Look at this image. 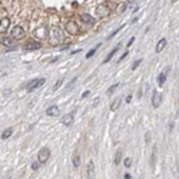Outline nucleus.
Masks as SVG:
<instances>
[{
  "instance_id": "11",
  "label": "nucleus",
  "mask_w": 179,
  "mask_h": 179,
  "mask_svg": "<svg viewBox=\"0 0 179 179\" xmlns=\"http://www.w3.org/2000/svg\"><path fill=\"white\" fill-rule=\"evenodd\" d=\"M87 176H89V179H93V176H95V163H93V160H90L89 165H87Z\"/></svg>"
},
{
  "instance_id": "3",
  "label": "nucleus",
  "mask_w": 179,
  "mask_h": 179,
  "mask_svg": "<svg viewBox=\"0 0 179 179\" xmlns=\"http://www.w3.org/2000/svg\"><path fill=\"white\" fill-rule=\"evenodd\" d=\"M109 13H110V10H109L108 5H105V3H100L96 7V15H99V17H106V16H109Z\"/></svg>"
},
{
  "instance_id": "9",
  "label": "nucleus",
  "mask_w": 179,
  "mask_h": 179,
  "mask_svg": "<svg viewBox=\"0 0 179 179\" xmlns=\"http://www.w3.org/2000/svg\"><path fill=\"white\" fill-rule=\"evenodd\" d=\"M0 43L5 45V46H7V47H16V42H15L12 37H6V36H3L2 39H0Z\"/></svg>"
},
{
  "instance_id": "10",
  "label": "nucleus",
  "mask_w": 179,
  "mask_h": 179,
  "mask_svg": "<svg viewBox=\"0 0 179 179\" xmlns=\"http://www.w3.org/2000/svg\"><path fill=\"white\" fill-rule=\"evenodd\" d=\"M9 25H10V19L9 17H5L3 20H0V32L6 33L7 29H9Z\"/></svg>"
},
{
  "instance_id": "4",
  "label": "nucleus",
  "mask_w": 179,
  "mask_h": 179,
  "mask_svg": "<svg viewBox=\"0 0 179 179\" xmlns=\"http://www.w3.org/2000/svg\"><path fill=\"white\" fill-rule=\"evenodd\" d=\"M45 83V79L43 77H40V79H35V80H32L29 85H27V92H32V90H35V89H37V87H40L42 85Z\"/></svg>"
},
{
  "instance_id": "7",
  "label": "nucleus",
  "mask_w": 179,
  "mask_h": 179,
  "mask_svg": "<svg viewBox=\"0 0 179 179\" xmlns=\"http://www.w3.org/2000/svg\"><path fill=\"white\" fill-rule=\"evenodd\" d=\"M160 103H162V93H159V92H153V96H152V106L153 108H159L160 106Z\"/></svg>"
},
{
  "instance_id": "8",
  "label": "nucleus",
  "mask_w": 179,
  "mask_h": 179,
  "mask_svg": "<svg viewBox=\"0 0 179 179\" xmlns=\"http://www.w3.org/2000/svg\"><path fill=\"white\" fill-rule=\"evenodd\" d=\"M25 49H26V50H36V49H40V43H39V42H35V40H27L26 45H25Z\"/></svg>"
},
{
  "instance_id": "24",
  "label": "nucleus",
  "mask_w": 179,
  "mask_h": 179,
  "mask_svg": "<svg viewBox=\"0 0 179 179\" xmlns=\"http://www.w3.org/2000/svg\"><path fill=\"white\" fill-rule=\"evenodd\" d=\"M62 83H63V79H59V80L56 82V85L53 86V90H57V89L60 87V85H62Z\"/></svg>"
},
{
  "instance_id": "31",
  "label": "nucleus",
  "mask_w": 179,
  "mask_h": 179,
  "mask_svg": "<svg viewBox=\"0 0 179 179\" xmlns=\"http://www.w3.org/2000/svg\"><path fill=\"white\" fill-rule=\"evenodd\" d=\"M133 42H135V37H132V39H130V40H129V42H128V46H129V47H130V45H132V43H133Z\"/></svg>"
},
{
  "instance_id": "27",
  "label": "nucleus",
  "mask_w": 179,
  "mask_h": 179,
  "mask_svg": "<svg viewBox=\"0 0 179 179\" xmlns=\"http://www.w3.org/2000/svg\"><path fill=\"white\" fill-rule=\"evenodd\" d=\"M140 62H142V60H136V62L133 63V66H132V70H135V69H136V67L140 65Z\"/></svg>"
},
{
  "instance_id": "5",
  "label": "nucleus",
  "mask_w": 179,
  "mask_h": 179,
  "mask_svg": "<svg viewBox=\"0 0 179 179\" xmlns=\"http://www.w3.org/2000/svg\"><path fill=\"white\" fill-rule=\"evenodd\" d=\"M66 30L70 33V35H77L80 30H79V26L76 25V22H73V20H69L67 23H66Z\"/></svg>"
},
{
  "instance_id": "21",
  "label": "nucleus",
  "mask_w": 179,
  "mask_h": 179,
  "mask_svg": "<svg viewBox=\"0 0 179 179\" xmlns=\"http://www.w3.org/2000/svg\"><path fill=\"white\" fill-rule=\"evenodd\" d=\"M118 87H119V83H115V85H112V86L108 89V95H113V92L116 90Z\"/></svg>"
},
{
  "instance_id": "32",
  "label": "nucleus",
  "mask_w": 179,
  "mask_h": 179,
  "mask_svg": "<svg viewBox=\"0 0 179 179\" xmlns=\"http://www.w3.org/2000/svg\"><path fill=\"white\" fill-rule=\"evenodd\" d=\"M146 142H148V143L150 142V133H146Z\"/></svg>"
},
{
  "instance_id": "14",
  "label": "nucleus",
  "mask_w": 179,
  "mask_h": 179,
  "mask_svg": "<svg viewBox=\"0 0 179 179\" xmlns=\"http://www.w3.org/2000/svg\"><path fill=\"white\" fill-rule=\"evenodd\" d=\"M80 17H82V20H83L85 23H87V25H93V23H95V19H93L90 15H87V13H83Z\"/></svg>"
},
{
  "instance_id": "6",
  "label": "nucleus",
  "mask_w": 179,
  "mask_h": 179,
  "mask_svg": "<svg viewBox=\"0 0 179 179\" xmlns=\"http://www.w3.org/2000/svg\"><path fill=\"white\" fill-rule=\"evenodd\" d=\"M49 156H50V150H49L47 148H43V149H40V150H39V155H37V158H39V162H40V163H45V162H47Z\"/></svg>"
},
{
  "instance_id": "28",
  "label": "nucleus",
  "mask_w": 179,
  "mask_h": 179,
  "mask_svg": "<svg viewBox=\"0 0 179 179\" xmlns=\"http://www.w3.org/2000/svg\"><path fill=\"white\" fill-rule=\"evenodd\" d=\"M119 30H120V26H119V29H116V30H113V32L110 33V36H109V39H110V37H113V36H115L116 33H119Z\"/></svg>"
},
{
  "instance_id": "23",
  "label": "nucleus",
  "mask_w": 179,
  "mask_h": 179,
  "mask_svg": "<svg viewBox=\"0 0 179 179\" xmlns=\"http://www.w3.org/2000/svg\"><path fill=\"white\" fill-rule=\"evenodd\" d=\"M73 165H75V168L79 166V155L77 153H75V156H73Z\"/></svg>"
},
{
  "instance_id": "16",
  "label": "nucleus",
  "mask_w": 179,
  "mask_h": 179,
  "mask_svg": "<svg viewBox=\"0 0 179 179\" xmlns=\"http://www.w3.org/2000/svg\"><path fill=\"white\" fill-rule=\"evenodd\" d=\"M119 47H120V45H118V46H116V47H115V49H113V50H112V52H110V53H109V55L106 56V59L103 60V63H108V62H109V60H110V59H112V57L115 56V53L118 52V49H119Z\"/></svg>"
},
{
  "instance_id": "34",
  "label": "nucleus",
  "mask_w": 179,
  "mask_h": 179,
  "mask_svg": "<svg viewBox=\"0 0 179 179\" xmlns=\"http://www.w3.org/2000/svg\"><path fill=\"white\" fill-rule=\"evenodd\" d=\"M129 178H130V175H129V173H125V179H129Z\"/></svg>"
},
{
  "instance_id": "33",
  "label": "nucleus",
  "mask_w": 179,
  "mask_h": 179,
  "mask_svg": "<svg viewBox=\"0 0 179 179\" xmlns=\"http://www.w3.org/2000/svg\"><path fill=\"white\" fill-rule=\"evenodd\" d=\"M130 100H132V96H130V95H129V96H126V102H128V103H129V102H130Z\"/></svg>"
},
{
  "instance_id": "30",
  "label": "nucleus",
  "mask_w": 179,
  "mask_h": 179,
  "mask_svg": "<svg viewBox=\"0 0 179 179\" xmlns=\"http://www.w3.org/2000/svg\"><path fill=\"white\" fill-rule=\"evenodd\" d=\"M89 95H90V92H89V90H86V92H83L82 98H83V99H85V98H89Z\"/></svg>"
},
{
  "instance_id": "17",
  "label": "nucleus",
  "mask_w": 179,
  "mask_h": 179,
  "mask_svg": "<svg viewBox=\"0 0 179 179\" xmlns=\"http://www.w3.org/2000/svg\"><path fill=\"white\" fill-rule=\"evenodd\" d=\"M165 80H166V72L159 75V77H158V85H159V86H163Z\"/></svg>"
},
{
  "instance_id": "1",
  "label": "nucleus",
  "mask_w": 179,
  "mask_h": 179,
  "mask_svg": "<svg viewBox=\"0 0 179 179\" xmlns=\"http://www.w3.org/2000/svg\"><path fill=\"white\" fill-rule=\"evenodd\" d=\"M63 42V33L59 27H53L50 32V45L52 46H57Z\"/></svg>"
},
{
  "instance_id": "22",
  "label": "nucleus",
  "mask_w": 179,
  "mask_h": 179,
  "mask_svg": "<svg viewBox=\"0 0 179 179\" xmlns=\"http://www.w3.org/2000/svg\"><path fill=\"white\" fill-rule=\"evenodd\" d=\"M99 46H100V43H99V45H96V47H93V49H92V50H90V52H89V53H87V55H86V57H87V59H89V57H92V56H93V55H95V53H96V49H98V47H99Z\"/></svg>"
},
{
  "instance_id": "25",
  "label": "nucleus",
  "mask_w": 179,
  "mask_h": 179,
  "mask_svg": "<svg viewBox=\"0 0 179 179\" xmlns=\"http://www.w3.org/2000/svg\"><path fill=\"white\" fill-rule=\"evenodd\" d=\"M120 155H122V152H120V150H118V152H116V156H115V163H116V165H118V163H119V160H120Z\"/></svg>"
},
{
  "instance_id": "13",
  "label": "nucleus",
  "mask_w": 179,
  "mask_h": 179,
  "mask_svg": "<svg viewBox=\"0 0 179 179\" xmlns=\"http://www.w3.org/2000/svg\"><path fill=\"white\" fill-rule=\"evenodd\" d=\"M72 122H73V113H67V115H65L62 118V123L66 125V126H69Z\"/></svg>"
},
{
  "instance_id": "29",
  "label": "nucleus",
  "mask_w": 179,
  "mask_h": 179,
  "mask_svg": "<svg viewBox=\"0 0 179 179\" xmlns=\"http://www.w3.org/2000/svg\"><path fill=\"white\" fill-rule=\"evenodd\" d=\"M37 168H39V162H33V163H32V169H33V170H36Z\"/></svg>"
},
{
  "instance_id": "15",
  "label": "nucleus",
  "mask_w": 179,
  "mask_h": 179,
  "mask_svg": "<svg viewBox=\"0 0 179 179\" xmlns=\"http://www.w3.org/2000/svg\"><path fill=\"white\" fill-rule=\"evenodd\" d=\"M166 46V40L165 39H160L159 40V43L156 45V53H160L162 50H163V47Z\"/></svg>"
},
{
  "instance_id": "35",
  "label": "nucleus",
  "mask_w": 179,
  "mask_h": 179,
  "mask_svg": "<svg viewBox=\"0 0 179 179\" xmlns=\"http://www.w3.org/2000/svg\"><path fill=\"white\" fill-rule=\"evenodd\" d=\"M129 179H132V178H129Z\"/></svg>"
},
{
  "instance_id": "2",
  "label": "nucleus",
  "mask_w": 179,
  "mask_h": 179,
  "mask_svg": "<svg viewBox=\"0 0 179 179\" xmlns=\"http://www.w3.org/2000/svg\"><path fill=\"white\" fill-rule=\"evenodd\" d=\"M13 40L15 39H17V40H20V39H23L25 37V30H23V27L22 26H15L13 29H12V36H10Z\"/></svg>"
},
{
  "instance_id": "26",
  "label": "nucleus",
  "mask_w": 179,
  "mask_h": 179,
  "mask_svg": "<svg viewBox=\"0 0 179 179\" xmlns=\"http://www.w3.org/2000/svg\"><path fill=\"white\" fill-rule=\"evenodd\" d=\"M130 165H132V159H130V158H126V159H125V166L129 168Z\"/></svg>"
},
{
  "instance_id": "12",
  "label": "nucleus",
  "mask_w": 179,
  "mask_h": 179,
  "mask_svg": "<svg viewBox=\"0 0 179 179\" xmlns=\"http://www.w3.org/2000/svg\"><path fill=\"white\" fill-rule=\"evenodd\" d=\"M59 113H60L59 106H50V108L46 110V115H49V116H57Z\"/></svg>"
},
{
  "instance_id": "20",
  "label": "nucleus",
  "mask_w": 179,
  "mask_h": 179,
  "mask_svg": "<svg viewBox=\"0 0 179 179\" xmlns=\"http://www.w3.org/2000/svg\"><path fill=\"white\" fill-rule=\"evenodd\" d=\"M120 99H116V100H113V103H112V106H110V110H116L119 106H120Z\"/></svg>"
},
{
  "instance_id": "19",
  "label": "nucleus",
  "mask_w": 179,
  "mask_h": 179,
  "mask_svg": "<svg viewBox=\"0 0 179 179\" xmlns=\"http://www.w3.org/2000/svg\"><path fill=\"white\" fill-rule=\"evenodd\" d=\"M40 35H43V37H46V35H47V29H40V30L37 29V30L35 32V36H37V37H39Z\"/></svg>"
},
{
  "instance_id": "18",
  "label": "nucleus",
  "mask_w": 179,
  "mask_h": 179,
  "mask_svg": "<svg viewBox=\"0 0 179 179\" xmlns=\"http://www.w3.org/2000/svg\"><path fill=\"white\" fill-rule=\"evenodd\" d=\"M12 133H13V130L9 128V129H6L3 133H2V139H7V138H10L12 136Z\"/></svg>"
}]
</instances>
